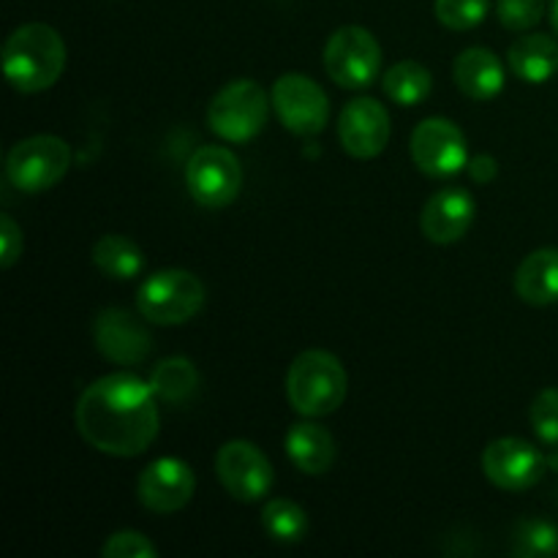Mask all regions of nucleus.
<instances>
[{
	"mask_svg": "<svg viewBox=\"0 0 558 558\" xmlns=\"http://www.w3.org/2000/svg\"><path fill=\"white\" fill-rule=\"evenodd\" d=\"M452 76L463 96L472 101H490L505 90V65L485 47L463 49L452 65Z\"/></svg>",
	"mask_w": 558,
	"mask_h": 558,
	"instance_id": "obj_17",
	"label": "nucleus"
},
{
	"mask_svg": "<svg viewBox=\"0 0 558 558\" xmlns=\"http://www.w3.org/2000/svg\"><path fill=\"white\" fill-rule=\"evenodd\" d=\"M262 529L276 543L292 545L300 543L305 537V532H308V515H305V510L298 501L272 499L262 510Z\"/></svg>",
	"mask_w": 558,
	"mask_h": 558,
	"instance_id": "obj_24",
	"label": "nucleus"
},
{
	"mask_svg": "<svg viewBox=\"0 0 558 558\" xmlns=\"http://www.w3.org/2000/svg\"><path fill=\"white\" fill-rule=\"evenodd\" d=\"M507 60L523 82L543 85L558 74V41L545 33H529L512 44Z\"/></svg>",
	"mask_w": 558,
	"mask_h": 558,
	"instance_id": "obj_20",
	"label": "nucleus"
},
{
	"mask_svg": "<svg viewBox=\"0 0 558 558\" xmlns=\"http://www.w3.org/2000/svg\"><path fill=\"white\" fill-rule=\"evenodd\" d=\"M22 245H25V240H22L20 223L9 213H3L0 216V267L3 270L14 267V262L22 256Z\"/></svg>",
	"mask_w": 558,
	"mask_h": 558,
	"instance_id": "obj_30",
	"label": "nucleus"
},
{
	"mask_svg": "<svg viewBox=\"0 0 558 558\" xmlns=\"http://www.w3.org/2000/svg\"><path fill=\"white\" fill-rule=\"evenodd\" d=\"M185 185L196 205L207 207V210H221L238 199L240 189H243V169L232 150L207 145L189 158Z\"/></svg>",
	"mask_w": 558,
	"mask_h": 558,
	"instance_id": "obj_8",
	"label": "nucleus"
},
{
	"mask_svg": "<svg viewBox=\"0 0 558 558\" xmlns=\"http://www.w3.org/2000/svg\"><path fill=\"white\" fill-rule=\"evenodd\" d=\"M512 554L523 558H550L558 554V529L548 521H523L512 534Z\"/></svg>",
	"mask_w": 558,
	"mask_h": 558,
	"instance_id": "obj_25",
	"label": "nucleus"
},
{
	"mask_svg": "<svg viewBox=\"0 0 558 558\" xmlns=\"http://www.w3.org/2000/svg\"><path fill=\"white\" fill-rule=\"evenodd\" d=\"M205 305V283L189 270H158L136 292V311L153 325H185Z\"/></svg>",
	"mask_w": 558,
	"mask_h": 558,
	"instance_id": "obj_4",
	"label": "nucleus"
},
{
	"mask_svg": "<svg viewBox=\"0 0 558 558\" xmlns=\"http://www.w3.org/2000/svg\"><path fill=\"white\" fill-rule=\"evenodd\" d=\"M483 472L499 490L521 494L534 488L545 474V458L532 441H523L518 436H505L485 447Z\"/></svg>",
	"mask_w": 558,
	"mask_h": 558,
	"instance_id": "obj_12",
	"label": "nucleus"
},
{
	"mask_svg": "<svg viewBox=\"0 0 558 558\" xmlns=\"http://www.w3.org/2000/svg\"><path fill=\"white\" fill-rule=\"evenodd\" d=\"M469 174H472L474 183H494L496 174H499V163L494 156H477L469 161Z\"/></svg>",
	"mask_w": 558,
	"mask_h": 558,
	"instance_id": "obj_31",
	"label": "nucleus"
},
{
	"mask_svg": "<svg viewBox=\"0 0 558 558\" xmlns=\"http://www.w3.org/2000/svg\"><path fill=\"white\" fill-rule=\"evenodd\" d=\"M272 107L281 123L298 136H316L330 118V98L305 74H283L272 85Z\"/></svg>",
	"mask_w": 558,
	"mask_h": 558,
	"instance_id": "obj_10",
	"label": "nucleus"
},
{
	"mask_svg": "<svg viewBox=\"0 0 558 558\" xmlns=\"http://www.w3.org/2000/svg\"><path fill=\"white\" fill-rule=\"evenodd\" d=\"M548 11H550V25H554V31L558 33V0H550Z\"/></svg>",
	"mask_w": 558,
	"mask_h": 558,
	"instance_id": "obj_32",
	"label": "nucleus"
},
{
	"mask_svg": "<svg viewBox=\"0 0 558 558\" xmlns=\"http://www.w3.org/2000/svg\"><path fill=\"white\" fill-rule=\"evenodd\" d=\"M216 477L232 499L259 501L270 494L276 472L265 452L245 439L227 441L216 456Z\"/></svg>",
	"mask_w": 558,
	"mask_h": 558,
	"instance_id": "obj_9",
	"label": "nucleus"
},
{
	"mask_svg": "<svg viewBox=\"0 0 558 558\" xmlns=\"http://www.w3.org/2000/svg\"><path fill=\"white\" fill-rule=\"evenodd\" d=\"M381 47L371 31L360 25H343L325 47V71L336 85L360 90L379 76Z\"/></svg>",
	"mask_w": 558,
	"mask_h": 558,
	"instance_id": "obj_7",
	"label": "nucleus"
},
{
	"mask_svg": "<svg viewBox=\"0 0 558 558\" xmlns=\"http://www.w3.org/2000/svg\"><path fill=\"white\" fill-rule=\"evenodd\" d=\"M474 213H477V205H474V196L469 191L456 189H441L425 202L423 216H420V227H423V234L436 245H450L458 243L463 234L472 229Z\"/></svg>",
	"mask_w": 558,
	"mask_h": 558,
	"instance_id": "obj_16",
	"label": "nucleus"
},
{
	"mask_svg": "<svg viewBox=\"0 0 558 558\" xmlns=\"http://www.w3.org/2000/svg\"><path fill=\"white\" fill-rule=\"evenodd\" d=\"M434 90V76L417 60H401L385 74V93L401 107H417Z\"/></svg>",
	"mask_w": 558,
	"mask_h": 558,
	"instance_id": "obj_23",
	"label": "nucleus"
},
{
	"mask_svg": "<svg viewBox=\"0 0 558 558\" xmlns=\"http://www.w3.org/2000/svg\"><path fill=\"white\" fill-rule=\"evenodd\" d=\"M532 428L539 436V441L545 445H558V390L548 387V390L539 392L532 403Z\"/></svg>",
	"mask_w": 558,
	"mask_h": 558,
	"instance_id": "obj_28",
	"label": "nucleus"
},
{
	"mask_svg": "<svg viewBox=\"0 0 558 558\" xmlns=\"http://www.w3.org/2000/svg\"><path fill=\"white\" fill-rule=\"evenodd\" d=\"M150 387L158 401L163 403H189L199 390V371L189 357H167L153 368Z\"/></svg>",
	"mask_w": 558,
	"mask_h": 558,
	"instance_id": "obj_22",
	"label": "nucleus"
},
{
	"mask_svg": "<svg viewBox=\"0 0 558 558\" xmlns=\"http://www.w3.org/2000/svg\"><path fill=\"white\" fill-rule=\"evenodd\" d=\"M101 556L104 558H156L158 548L142 532H131V529H125V532L112 534V537L104 543Z\"/></svg>",
	"mask_w": 558,
	"mask_h": 558,
	"instance_id": "obj_29",
	"label": "nucleus"
},
{
	"mask_svg": "<svg viewBox=\"0 0 558 558\" xmlns=\"http://www.w3.org/2000/svg\"><path fill=\"white\" fill-rule=\"evenodd\" d=\"M71 169V147L54 134H36L16 142L5 158L11 185L25 194L54 189Z\"/></svg>",
	"mask_w": 558,
	"mask_h": 558,
	"instance_id": "obj_6",
	"label": "nucleus"
},
{
	"mask_svg": "<svg viewBox=\"0 0 558 558\" xmlns=\"http://www.w3.org/2000/svg\"><path fill=\"white\" fill-rule=\"evenodd\" d=\"M409 150L420 172L428 178H452L463 167H469L466 136L447 118L423 120L414 129Z\"/></svg>",
	"mask_w": 558,
	"mask_h": 558,
	"instance_id": "obj_11",
	"label": "nucleus"
},
{
	"mask_svg": "<svg viewBox=\"0 0 558 558\" xmlns=\"http://www.w3.org/2000/svg\"><path fill=\"white\" fill-rule=\"evenodd\" d=\"M548 0H499L496 3V16L507 31H532L537 22H543L545 11H548Z\"/></svg>",
	"mask_w": 558,
	"mask_h": 558,
	"instance_id": "obj_27",
	"label": "nucleus"
},
{
	"mask_svg": "<svg viewBox=\"0 0 558 558\" xmlns=\"http://www.w3.org/2000/svg\"><path fill=\"white\" fill-rule=\"evenodd\" d=\"M74 417L82 439L114 458L142 456L161 425L156 392L134 374H109L93 381L76 401Z\"/></svg>",
	"mask_w": 558,
	"mask_h": 558,
	"instance_id": "obj_1",
	"label": "nucleus"
},
{
	"mask_svg": "<svg viewBox=\"0 0 558 558\" xmlns=\"http://www.w3.org/2000/svg\"><path fill=\"white\" fill-rule=\"evenodd\" d=\"M347 368L336 354L325 352V349H308L289 365L287 398L294 412L303 417H327L347 401Z\"/></svg>",
	"mask_w": 558,
	"mask_h": 558,
	"instance_id": "obj_3",
	"label": "nucleus"
},
{
	"mask_svg": "<svg viewBox=\"0 0 558 558\" xmlns=\"http://www.w3.org/2000/svg\"><path fill=\"white\" fill-rule=\"evenodd\" d=\"M196 477L191 466L180 458H158L142 472L136 494L145 510L158 512V515H172L183 510L194 499Z\"/></svg>",
	"mask_w": 558,
	"mask_h": 558,
	"instance_id": "obj_15",
	"label": "nucleus"
},
{
	"mask_svg": "<svg viewBox=\"0 0 558 558\" xmlns=\"http://www.w3.org/2000/svg\"><path fill=\"white\" fill-rule=\"evenodd\" d=\"M272 98L254 80H234L213 96L207 123L213 134L227 142H251L267 123Z\"/></svg>",
	"mask_w": 558,
	"mask_h": 558,
	"instance_id": "obj_5",
	"label": "nucleus"
},
{
	"mask_svg": "<svg viewBox=\"0 0 558 558\" xmlns=\"http://www.w3.org/2000/svg\"><path fill=\"white\" fill-rule=\"evenodd\" d=\"M515 294L537 308L558 303V248L532 251L518 265Z\"/></svg>",
	"mask_w": 558,
	"mask_h": 558,
	"instance_id": "obj_18",
	"label": "nucleus"
},
{
	"mask_svg": "<svg viewBox=\"0 0 558 558\" xmlns=\"http://www.w3.org/2000/svg\"><path fill=\"white\" fill-rule=\"evenodd\" d=\"M287 452L300 472L311 474V477H319V474L330 472L332 461H336V439L319 423H308L305 420V423H298L289 428Z\"/></svg>",
	"mask_w": 558,
	"mask_h": 558,
	"instance_id": "obj_19",
	"label": "nucleus"
},
{
	"mask_svg": "<svg viewBox=\"0 0 558 558\" xmlns=\"http://www.w3.org/2000/svg\"><path fill=\"white\" fill-rule=\"evenodd\" d=\"M390 134V114L374 98H354L343 107L341 120H338V140L352 158L368 161V158L381 156Z\"/></svg>",
	"mask_w": 558,
	"mask_h": 558,
	"instance_id": "obj_13",
	"label": "nucleus"
},
{
	"mask_svg": "<svg viewBox=\"0 0 558 558\" xmlns=\"http://www.w3.org/2000/svg\"><path fill=\"white\" fill-rule=\"evenodd\" d=\"M142 319H136L125 308H104L93 322V338H96L98 352L118 365L145 363L153 352V338Z\"/></svg>",
	"mask_w": 558,
	"mask_h": 558,
	"instance_id": "obj_14",
	"label": "nucleus"
},
{
	"mask_svg": "<svg viewBox=\"0 0 558 558\" xmlns=\"http://www.w3.org/2000/svg\"><path fill=\"white\" fill-rule=\"evenodd\" d=\"M490 0H436V20L450 31H472L488 16Z\"/></svg>",
	"mask_w": 558,
	"mask_h": 558,
	"instance_id": "obj_26",
	"label": "nucleus"
},
{
	"mask_svg": "<svg viewBox=\"0 0 558 558\" xmlns=\"http://www.w3.org/2000/svg\"><path fill=\"white\" fill-rule=\"evenodd\" d=\"M65 41L54 27L44 22H27L16 27L3 44L5 80L20 93H44L63 76Z\"/></svg>",
	"mask_w": 558,
	"mask_h": 558,
	"instance_id": "obj_2",
	"label": "nucleus"
},
{
	"mask_svg": "<svg viewBox=\"0 0 558 558\" xmlns=\"http://www.w3.org/2000/svg\"><path fill=\"white\" fill-rule=\"evenodd\" d=\"M93 265L109 278L118 281H131L145 267V256L142 248L125 234H104L96 245H93Z\"/></svg>",
	"mask_w": 558,
	"mask_h": 558,
	"instance_id": "obj_21",
	"label": "nucleus"
}]
</instances>
